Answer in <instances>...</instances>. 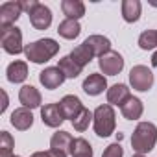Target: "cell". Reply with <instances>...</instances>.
I'll use <instances>...</instances> for the list:
<instances>
[{
	"label": "cell",
	"instance_id": "1",
	"mask_svg": "<svg viewBox=\"0 0 157 157\" xmlns=\"http://www.w3.org/2000/svg\"><path fill=\"white\" fill-rule=\"evenodd\" d=\"M157 144V126L151 122H139L131 135V148L135 153H150Z\"/></svg>",
	"mask_w": 157,
	"mask_h": 157
},
{
	"label": "cell",
	"instance_id": "2",
	"mask_svg": "<svg viewBox=\"0 0 157 157\" xmlns=\"http://www.w3.org/2000/svg\"><path fill=\"white\" fill-rule=\"evenodd\" d=\"M57 52H59V43L54 39H39V41H33L24 46L26 59H30L32 63H37V65L50 61Z\"/></svg>",
	"mask_w": 157,
	"mask_h": 157
},
{
	"label": "cell",
	"instance_id": "3",
	"mask_svg": "<svg viewBox=\"0 0 157 157\" xmlns=\"http://www.w3.org/2000/svg\"><path fill=\"white\" fill-rule=\"evenodd\" d=\"M93 122H94V133L98 137H109V135H113V131L117 128V115H115L113 105H109V104L98 105L94 109Z\"/></svg>",
	"mask_w": 157,
	"mask_h": 157
},
{
	"label": "cell",
	"instance_id": "4",
	"mask_svg": "<svg viewBox=\"0 0 157 157\" xmlns=\"http://www.w3.org/2000/svg\"><path fill=\"white\" fill-rule=\"evenodd\" d=\"M0 44H2L4 52L17 56L24 52L22 46V32L17 26H8V28H0Z\"/></svg>",
	"mask_w": 157,
	"mask_h": 157
},
{
	"label": "cell",
	"instance_id": "5",
	"mask_svg": "<svg viewBox=\"0 0 157 157\" xmlns=\"http://www.w3.org/2000/svg\"><path fill=\"white\" fill-rule=\"evenodd\" d=\"M129 83H131V87L135 91L146 93L153 85V72L144 65H135L129 70Z\"/></svg>",
	"mask_w": 157,
	"mask_h": 157
},
{
	"label": "cell",
	"instance_id": "6",
	"mask_svg": "<svg viewBox=\"0 0 157 157\" xmlns=\"http://www.w3.org/2000/svg\"><path fill=\"white\" fill-rule=\"evenodd\" d=\"M98 67H100V70H102L104 74H107V76H117V74H120L122 68H124V57H122L118 52L111 50V52H107L105 56H102V57L98 59Z\"/></svg>",
	"mask_w": 157,
	"mask_h": 157
},
{
	"label": "cell",
	"instance_id": "7",
	"mask_svg": "<svg viewBox=\"0 0 157 157\" xmlns=\"http://www.w3.org/2000/svg\"><path fill=\"white\" fill-rule=\"evenodd\" d=\"M67 80V76L61 72V68H57V67H46L44 70H41V74H39V82H41V85L44 87V89H50V91H54V89H57L59 85H63V82Z\"/></svg>",
	"mask_w": 157,
	"mask_h": 157
},
{
	"label": "cell",
	"instance_id": "8",
	"mask_svg": "<svg viewBox=\"0 0 157 157\" xmlns=\"http://www.w3.org/2000/svg\"><path fill=\"white\" fill-rule=\"evenodd\" d=\"M41 120L48 128H59L65 122V117H63L59 104H46L44 107H41Z\"/></svg>",
	"mask_w": 157,
	"mask_h": 157
},
{
	"label": "cell",
	"instance_id": "9",
	"mask_svg": "<svg viewBox=\"0 0 157 157\" xmlns=\"http://www.w3.org/2000/svg\"><path fill=\"white\" fill-rule=\"evenodd\" d=\"M30 22L35 30H48L52 24V11L44 4H37V8L30 13Z\"/></svg>",
	"mask_w": 157,
	"mask_h": 157
},
{
	"label": "cell",
	"instance_id": "10",
	"mask_svg": "<svg viewBox=\"0 0 157 157\" xmlns=\"http://www.w3.org/2000/svg\"><path fill=\"white\" fill-rule=\"evenodd\" d=\"M22 8L21 2H4L0 6V28L13 26V22L21 17Z\"/></svg>",
	"mask_w": 157,
	"mask_h": 157
},
{
	"label": "cell",
	"instance_id": "11",
	"mask_svg": "<svg viewBox=\"0 0 157 157\" xmlns=\"http://www.w3.org/2000/svg\"><path fill=\"white\" fill-rule=\"evenodd\" d=\"M82 89L89 94V96H98V94H102L105 89H107V80H105V76H102V74H89L85 80H83V85H82Z\"/></svg>",
	"mask_w": 157,
	"mask_h": 157
},
{
	"label": "cell",
	"instance_id": "12",
	"mask_svg": "<svg viewBox=\"0 0 157 157\" xmlns=\"http://www.w3.org/2000/svg\"><path fill=\"white\" fill-rule=\"evenodd\" d=\"M59 107H61V111H63V117H65V118H70V122H72L78 115L82 113L83 104H82V100L78 98L76 94H67V96L61 98Z\"/></svg>",
	"mask_w": 157,
	"mask_h": 157
},
{
	"label": "cell",
	"instance_id": "13",
	"mask_svg": "<svg viewBox=\"0 0 157 157\" xmlns=\"http://www.w3.org/2000/svg\"><path fill=\"white\" fill-rule=\"evenodd\" d=\"M41 93L33 87V85H24L19 91V102L22 104V107L26 109H37L41 105Z\"/></svg>",
	"mask_w": 157,
	"mask_h": 157
},
{
	"label": "cell",
	"instance_id": "14",
	"mask_svg": "<svg viewBox=\"0 0 157 157\" xmlns=\"http://www.w3.org/2000/svg\"><path fill=\"white\" fill-rule=\"evenodd\" d=\"M11 126L19 131H26L33 126V115H32V109H26V107H19L11 113V118H10Z\"/></svg>",
	"mask_w": 157,
	"mask_h": 157
},
{
	"label": "cell",
	"instance_id": "15",
	"mask_svg": "<svg viewBox=\"0 0 157 157\" xmlns=\"http://www.w3.org/2000/svg\"><path fill=\"white\" fill-rule=\"evenodd\" d=\"M120 113L126 120H139L144 113V105L139 98L135 96H129L122 105H120Z\"/></svg>",
	"mask_w": 157,
	"mask_h": 157
},
{
	"label": "cell",
	"instance_id": "16",
	"mask_svg": "<svg viewBox=\"0 0 157 157\" xmlns=\"http://www.w3.org/2000/svg\"><path fill=\"white\" fill-rule=\"evenodd\" d=\"M83 43H85V44L93 50V54L98 56V57H102V56H105L107 52H111V41H109L107 37H104V35H89Z\"/></svg>",
	"mask_w": 157,
	"mask_h": 157
},
{
	"label": "cell",
	"instance_id": "17",
	"mask_svg": "<svg viewBox=\"0 0 157 157\" xmlns=\"http://www.w3.org/2000/svg\"><path fill=\"white\" fill-rule=\"evenodd\" d=\"M61 10H63V15L70 21H78L85 15V4L82 0H63Z\"/></svg>",
	"mask_w": 157,
	"mask_h": 157
},
{
	"label": "cell",
	"instance_id": "18",
	"mask_svg": "<svg viewBox=\"0 0 157 157\" xmlns=\"http://www.w3.org/2000/svg\"><path fill=\"white\" fill-rule=\"evenodd\" d=\"M72 142H74L72 135H70L68 131L59 129V131H56V133L52 135V139H50V148H52V150H59V151L68 153V151L72 150Z\"/></svg>",
	"mask_w": 157,
	"mask_h": 157
},
{
	"label": "cell",
	"instance_id": "19",
	"mask_svg": "<svg viewBox=\"0 0 157 157\" xmlns=\"http://www.w3.org/2000/svg\"><path fill=\"white\" fill-rule=\"evenodd\" d=\"M6 74H8V80L11 83H22L28 78V65H26V61H13V63H10Z\"/></svg>",
	"mask_w": 157,
	"mask_h": 157
},
{
	"label": "cell",
	"instance_id": "20",
	"mask_svg": "<svg viewBox=\"0 0 157 157\" xmlns=\"http://www.w3.org/2000/svg\"><path fill=\"white\" fill-rule=\"evenodd\" d=\"M129 89L124 83H115L111 89H107V104L109 105H122L129 98Z\"/></svg>",
	"mask_w": 157,
	"mask_h": 157
},
{
	"label": "cell",
	"instance_id": "21",
	"mask_svg": "<svg viewBox=\"0 0 157 157\" xmlns=\"http://www.w3.org/2000/svg\"><path fill=\"white\" fill-rule=\"evenodd\" d=\"M140 2L139 0H124L122 2V19L126 22H137L140 19Z\"/></svg>",
	"mask_w": 157,
	"mask_h": 157
},
{
	"label": "cell",
	"instance_id": "22",
	"mask_svg": "<svg viewBox=\"0 0 157 157\" xmlns=\"http://www.w3.org/2000/svg\"><path fill=\"white\" fill-rule=\"evenodd\" d=\"M57 33L63 37V39H76L78 35L82 33V26H80V22L78 21H70V19H65V21H61L59 22V26H57Z\"/></svg>",
	"mask_w": 157,
	"mask_h": 157
},
{
	"label": "cell",
	"instance_id": "23",
	"mask_svg": "<svg viewBox=\"0 0 157 157\" xmlns=\"http://www.w3.org/2000/svg\"><path fill=\"white\" fill-rule=\"evenodd\" d=\"M93 57H94V54H93V50H91L85 43H82L80 46H76V48L70 52V59H72L74 63H78L82 68H83L85 65H89Z\"/></svg>",
	"mask_w": 157,
	"mask_h": 157
},
{
	"label": "cell",
	"instance_id": "24",
	"mask_svg": "<svg viewBox=\"0 0 157 157\" xmlns=\"http://www.w3.org/2000/svg\"><path fill=\"white\" fill-rule=\"evenodd\" d=\"M72 157H93V146L87 139L78 137L72 142V150H70Z\"/></svg>",
	"mask_w": 157,
	"mask_h": 157
},
{
	"label": "cell",
	"instance_id": "25",
	"mask_svg": "<svg viewBox=\"0 0 157 157\" xmlns=\"http://www.w3.org/2000/svg\"><path fill=\"white\" fill-rule=\"evenodd\" d=\"M57 68H61V72H63L67 78H72V80H74V78H78V76L82 74V70H83V68H82L80 65H78V63H74V61L70 59V56L61 57V59H59Z\"/></svg>",
	"mask_w": 157,
	"mask_h": 157
},
{
	"label": "cell",
	"instance_id": "26",
	"mask_svg": "<svg viewBox=\"0 0 157 157\" xmlns=\"http://www.w3.org/2000/svg\"><path fill=\"white\" fill-rule=\"evenodd\" d=\"M93 118H94V113H91L89 109H85V107H83V109H82V113L72 120V126H74V129H76V131H80V133H82V131H85V129L89 128V124H91V120H93Z\"/></svg>",
	"mask_w": 157,
	"mask_h": 157
},
{
	"label": "cell",
	"instance_id": "27",
	"mask_svg": "<svg viewBox=\"0 0 157 157\" xmlns=\"http://www.w3.org/2000/svg\"><path fill=\"white\" fill-rule=\"evenodd\" d=\"M15 140L8 131H0V157H13Z\"/></svg>",
	"mask_w": 157,
	"mask_h": 157
},
{
	"label": "cell",
	"instance_id": "28",
	"mask_svg": "<svg viewBox=\"0 0 157 157\" xmlns=\"http://www.w3.org/2000/svg\"><path fill=\"white\" fill-rule=\"evenodd\" d=\"M139 46L142 50H153L157 48V30H146L139 37Z\"/></svg>",
	"mask_w": 157,
	"mask_h": 157
},
{
	"label": "cell",
	"instance_id": "29",
	"mask_svg": "<svg viewBox=\"0 0 157 157\" xmlns=\"http://www.w3.org/2000/svg\"><path fill=\"white\" fill-rule=\"evenodd\" d=\"M102 157H124V150L118 142H113L105 148V151L102 153Z\"/></svg>",
	"mask_w": 157,
	"mask_h": 157
},
{
	"label": "cell",
	"instance_id": "30",
	"mask_svg": "<svg viewBox=\"0 0 157 157\" xmlns=\"http://www.w3.org/2000/svg\"><path fill=\"white\" fill-rule=\"evenodd\" d=\"M30 157H67V153L50 148V150H46V151H35V153H32Z\"/></svg>",
	"mask_w": 157,
	"mask_h": 157
},
{
	"label": "cell",
	"instance_id": "31",
	"mask_svg": "<svg viewBox=\"0 0 157 157\" xmlns=\"http://www.w3.org/2000/svg\"><path fill=\"white\" fill-rule=\"evenodd\" d=\"M37 4H39L37 0H21V8H22V11H26L28 15L37 8Z\"/></svg>",
	"mask_w": 157,
	"mask_h": 157
},
{
	"label": "cell",
	"instance_id": "32",
	"mask_svg": "<svg viewBox=\"0 0 157 157\" xmlns=\"http://www.w3.org/2000/svg\"><path fill=\"white\" fill-rule=\"evenodd\" d=\"M2 96H4V104H2V109H0V111L4 113V111H6V107H8V96H6V93H4V91H2Z\"/></svg>",
	"mask_w": 157,
	"mask_h": 157
},
{
	"label": "cell",
	"instance_id": "33",
	"mask_svg": "<svg viewBox=\"0 0 157 157\" xmlns=\"http://www.w3.org/2000/svg\"><path fill=\"white\" fill-rule=\"evenodd\" d=\"M151 67H157V50H155L153 56H151Z\"/></svg>",
	"mask_w": 157,
	"mask_h": 157
},
{
	"label": "cell",
	"instance_id": "34",
	"mask_svg": "<svg viewBox=\"0 0 157 157\" xmlns=\"http://www.w3.org/2000/svg\"><path fill=\"white\" fill-rule=\"evenodd\" d=\"M133 157H144V155H140V153H135V155H133Z\"/></svg>",
	"mask_w": 157,
	"mask_h": 157
},
{
	"label": "cell",
	"instance_id": "35",
	"mask_svg": "<svg viewBox=\"0 0 157 157\" xmlns=\"http://www.w3.org/2000/svg\"><path fill=\"white\" fill-rule=\"evenodd\" d=\"M13 157H21V155H13Z\"/></svg>",
	"mask_w": 157,
	"mask_h": 157
}]
</instances>
